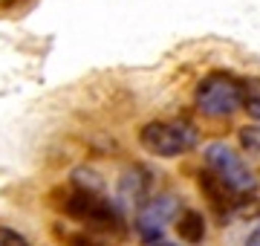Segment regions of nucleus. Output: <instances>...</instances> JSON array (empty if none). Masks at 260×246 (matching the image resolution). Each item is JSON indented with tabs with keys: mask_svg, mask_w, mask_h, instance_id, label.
Returning <instances> with one entry per match:
<instances>
[{
	"mask_svg": "<svg viewBox=\"0 0 260 246\" xmlns=\"http://www.w3.org/2000/svg\"><path fill=\"white\" fill-rule=\"evenodd\" d=\"M142 148L153 157H182L197 145V131L188 122H148L139 133Z\"/></svg>",
	"mask_w": 260,
	"mask_h": 246,
	"instance_id": "1",
	"label": "nucleus"
},
{
	"mask_svg": "<svg viewBox=\"0 0 260 246\" xmlns=\"http://www.w3.org/2000/svg\"><path fill=\"white\" fill-rule=\"evenodd\" d=\"M194 99L205 116H232L240 107V78H234L232 73H211L200 81Z\"/></svg>",
	"mask_w": 260,
	"mask_h": 246,
	"instance_id": "2",
	"label": "nucleus"
},
{
	"mask_svg": "<svg viewBox=\"0 0 260 246\" xmlns=\"http://www.w3.org/2000/svg\"><path fill=\"white\" fill-rule=\"evenodd\" d=\"M205 162H208V171H211L214 177H220L237 194H251V191L257 189V180H254L251 168L240 160V153L232 151L225 142L208 145L205 148Z\"/></svg>",
	"mask_w": 260,
	"mask_h": 246,
	"instance_id": "3",
	"label": "nucleus"
},
{
	"mask_svg": "<svg viewBox=\"0 0 260 246\" xmlns=\"http://www.w3.org/2000/svg\"><path fill=\"white\" fill-rule=\"evenodd\" d=\"M64 211L93 229H119L121 223L119 211L110 200H104L99 191H87V189L70 191L64 200Z\"/></svg>",
	"mask_w": 260,
	"mask_h": 246,
	"instance_id": "4",
	"label": "nucleus"
},
{
	"mask_svg": "<svg viewBox=\"0 0 260 246\" xmlns=\"http://www.w3.org/2000/svg\"><path fill=\"white\" fill-rule=\"evenodd\" d=\"M177 214V200L174 197H156L150 200L148 206L139 208V214H136V229H139V235L145 240H159L162 237V229L171 218Z\"/></svg>",
	"mask_w": 260,
	"mask_h": 246,
	"instance_id": "5",
	"label": "nucleus"
},
{
	"mask_svg": "<svg viewBox=\"0 0 260 246\" xmlns=\"http://www.w3.org/2000/svg\"><path fill=\"white\" fill-rule=\"evenodd\" d=\"M200 189H203V194L208 197V203H211L217 211H232L243 197V194L229 189L220 177H214L211 171H203V174H200Z\"/></svg>",
	"mask_w": 260,
	"mask_h": 246,
	"instance_id": "6",
	"label": "nucleus"
},
{
	"mask_svg": "<svg viewBox=\"0 0 260 246\" xmlns=\"http://www.w3.org/2000/svg\"><path fill=\"white\" fill-rule=\"evenodd\" d=\"M177 235L185 240V243H200L205 237V218L194 208H185L177 218Z\"/></svg>",
	"mask_w": 260,
	"mask_h": 246,
	"instance_id": "7",
	"label": "nucleus"
},
{
	"mask_svg": "<svg viewBox=\"0 0 260 246\" xmlns=\"http://www.w3.org/2000/svg\"><path fill=\"white\" fill-rule=\"evenodd\" d=\"M240 107H246L251 119L260 122V78H243L240 81Z\"/></svg>",
	"mask_w": 260,
	"mask_h": 246,
	"instance_id": "8",
	"label": "nucleus"
},
{
	"mask_svg": "<svg viewBox=\"0 0 260 246\" xmlns=\"http://www.w3.org/2000/svg\"><path fill=\"white\" fill-rule=\"evenodd\" d=\"M145 189H148V182H145V174H142L139 168H133V171L124 174V180H121V194L127 200H139Z\"/></svg>",
	"mask_w": 260,
	"mask_h": 246,
	"instance_id": "9",
	"label": "nucleus"
},
{
	"mask_svg": "<svg viewBox=\"0 0 260 246\" xmlns=\"http://www.w3.org/2000/svg\"><path fill=\"white\" fill-rule=\"evenodd\" d=\"M240 142L249 153H257L260 157V128H243L240 131Z\"/></svg>",
	"mask_w": 260,
	"mask_h": 246,
	"instance_id": "10",
	"label": "nucleus"
},
{
	"mask_svg": "<svg viewBox=\"0 0 260 246\" xmlns=\"http://www.w3.org/2000/svg\"><path fill=\"white\" fill-rule=\"evenodd\" d=\"M0 246H29V240L20 232H15V229L0 226Z\"/></svg>",
	"mask_w": 260,
	"mask_h": 246,
	"instance_id": "11",
	"label": "nucleus"
},
{
	"mask_svg": "<svg viewBox=\"0 0 260 246\" xmlns=\"http://www.w3.org/2000/svg\"><path fill=\"white\" fill-rule=\"evenodd\" d=\"M70 246H104V243L93 235H73L70 237Z\"/></svg>",
	"mask_w": 260,
	"mask_h": 246,
	"instance_id": "12",
	"label": "nucleus"
},
{
	"mask_svg": "<svg viewBox=\"0 0 260 246\" xmlns=\"http://www.w3.org/2000/svg\"><path fill=\"white\" fill-rule=\"evenodd\" d=\"M246 246H260V226H257V229H254V232L249 235V240H246Z\"/></svg>",
	"mask_w": 260,
	"mask_h": 246,
	"instance_id": "13",
	"label": "nucleus"
},
{
	"mask_svg": "<svg viewBox=\"0 0 260 246\" xmlns=\"http://www.w3.org/2000/svg\"><path fill=\"white\" fill-rule=\"evenodd\" d=\"M148 246H171V243H165V240H162V237H159V240H150Z\"/></svg>",
	"mask_w": 260,
	"mask_h": 246,
	"instance_id": "14",
	"label": "nucleus"
}]
</instances>
